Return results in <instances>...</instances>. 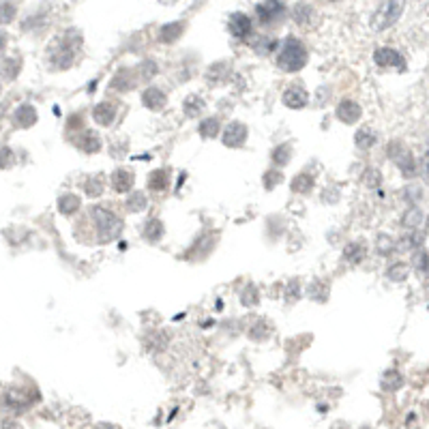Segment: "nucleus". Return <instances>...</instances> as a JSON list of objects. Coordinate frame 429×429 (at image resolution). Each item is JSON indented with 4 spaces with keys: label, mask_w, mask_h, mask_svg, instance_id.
Wrapping results in <instances>:
<instances>
[{
    "label": "nucleus",
    "mask_w": 429,
    "mask_h": 429,
    "mask_svg": "<svg viewBox=\"0 0 429 429\" xmlns=\"http://www.w3.org/2000/svg\"><path fill=\"white\" fill-rule=\"evenodd\" d=\"M80 206H82V200H80L76 193H64V195H60V200H58V210H60V214H64V217H71V214H76V212L80 210Z\"/></svg>",
    "instance_id": "obj_19"
},
{
    "label": "nucleus",
    "mask_w": 429,
    "mask_h": 429,
    "mask_svg": "<svg viewBox=\"0 0 429 429\" xmlns=\"http://www.w3.org/2000/svg\"><path fill=\"white\" fill-rule=\"evenodd\" d=\"M421 222H423V212H421V210H418L416 206L408 208V210L404 212V217H401V224H404V228H412V230H416Z\"/></svg>",
    "instance_id": "obj_35"
},
{
    "label": "nucleus",
    "mask_w": 429,
    "mask_h": 429,
    "mask_svg": "<svg viewBox=\"0 0 429 429\" xmlns=\"http://www.w3.org/2000/svg\"><path fill=\"white\" fill-rule=\"evenodd\" d=\"M401 11H404V3H395V0L382 3V5L374 11V16H372V28L378 30V33L391 28V26L399 20Z\"/></svg>",
    "instance_id": "obj_4"
},
{
    "label": "nucleus",
    "mask_w": 429,
    "mask_h": 429,
    "mask_svg": "<svg viewBox=\"0 0 429 429\" xmlns=\"http://www.w3.org/2000/svg\"><path fill=\"white\" fill-rule=\"evenodd\" d=\"M423 245V236L418 234V232H410V234H406V236H401L399 239V243H397V249L399 251H410V249H418Z\"/></svg>",
    "instance_id": "obj_33"
},
{
    "label": "nucleus",
    "mask_w": 429,
    "mask_h": 429,
    "mask_svg": "<svg viewBox=\"0 0 429 429\" xmlns=\"http://www.w3.org/2000/svg\"><path fill=\"white\" fill-rule=\"evenodd\" d=\"M95 429H118L116 425H112V423H99Z\"/></svg>",
    "instance_id": "obj_52"
},
{
    "label": "nucleus",
    "mask_w": 429,
    "mask_h": 429,
    "mask_svg": "<svg viewBox=\"0 0 429 429\" xmlns=\"http://www.w3.org/2000/svg\"><path fill=\"white\" fill-rule=\"evenodd\" d=\"M20 67H22L20 58H5V60H3V78H5V80L18 78Z\"/></svg>",
    "instance_id": "obj_38"
},
{
    "label": "nucleus",
    "mask_w": 429,
    "mask_h": 429,
    "mask_svg": "<svg viewBox=\"0 0 429 429\" xmlns=\"http://www.w3.org/2000/svg\"><path fill=\"white\" fill-rule=\"evenodd\" d=\"M198 131H200V135H202L204 139H212V137H217V135H219V131H222L219 118H204V120L200 122Z\"/></svg>",
    "instance_id": "obj_27"
},
{
    "label": "nucleus",
    "mask_w": 429,
    "mask_h": 429,
    "mask_svg": "<svg viewBox=\"0 0 429 429\" xmlns=\"http://www.w3.org/2000/svg\"><path fill=\"white\" fill-rule=\"evenodd\" d=\"M142 103H144V108H149L151 112H161L168 103V97L161 88L149 86L144 93H142Z\"/></svg>",
    "instance_id": "obj_14"
},
{
    "label": "nucleus",
    "mask_w": 429,
    "mask_h": 429,
    "mask_svg": "<svg viewBox=\"0 0 429 429\" xmlns=\"http://www.w3.org/2000/svg\"><path fill=\"white\" fill-rule=\"evenodd\" d=\"M82 45V37L76 33V30H67L52 47H50V64L56 69V71H62V69H69L71 62H74V56L76 52L80 50Z\"/></svg>",
    "instance_id": "obj_2"
},
{
    "label": "nucleus",
    "mask_w": 429,
    "mask_h": 429,
    "mask_svg": "<svg viewBox=\"0 0 429 429\" xmlns=\"http://www.w3.org/2000/svg\"><path fill=\"white\" fill-rule=\"evenodd\" d=\"M164 234H166V228H164V224L159 219L153 217V219L147 222V226H144V239L149 243H159L164 239Z\"/></svg>",
    "instance_id": "obj_24"
},
{
    "label": "nucleus",
    "mask_w": 429,
    "mask_h": 429,
    "mask_svg": "<svg viewBox=\"0 0 429 429\" xmlns=\"http://www.w3.org/2000/svg\"><path fill=\"white\" fill-rule=\"evenodd\" d=\"M290 159H292V147L285 142V144H279V147H275V151H273V164L275 166H285V164H290Z\"/></svg>",
    "instance_id": "obj_32"
},
{
    "label": "nucleus",
    "mask_w": 429,
    "mask_h": 429,
    "mask_svg": "<svg viewBox=\"0 0 429 429\" xmlns=\"http://www.w3.org/2000/svg\"><path fill=\"white\" fill-rule=\"evenodd\" d=\"M258 301H260V294H258V288L256 285H245V290L241 292V303L245 305V307H253V305H258Z\"/></svg>",
    "instance_id": "obj_42"
},
{
    "label": "nucleus",
    "mask_w": 429,
    "mask_h": 429,
    "mask_svg": "<svg viewBox=\"0 0 429 429\" xmlns=\"http://www.w3.org/2000/svg\"><path fill=\"white\" fill-rule=\"evenodd\" d=\"M74 144L80 149V151H84L86 155H91V153H97L99 149H101V139H99V135L95 133V131H82L80 135H74Z\"/></svg>",
    "instance_id": "obj_15"
},
{
    "label": "nucleus",
    "mask_w": 429,
    "mask_h": 429,
    "mask_svg": "<svg viewBox=\"0 0 429 429\" xmlns=\"http://www.w3.org/2000/svg\"><path fill=\"white\" fill-rule=\"evenodd\" d=\"M125 206H127L129 212H142V210H144V208L149 206L147 193H142V191H133V193H129Z\"/></svg>",
    "instance_id": "obj_29"
},
{
    "label": "nucleus",
    "mask_w": 429,
    "mask_h": 429,
    "mask_svg": "<svg viewBox=\"0 0 429 429\" xmlns=\"http://www.w3.org/2000/svg\"><path fill=\"white\" fill-rule=\"evenodd\" d=\"M401 384H404V378H401V374L395 372V370L387 372V374L382 376V380H380V387H382L384 391H397Z\"/></svg>",
    "instance_id": "obj_34"
},
{
    "label": "nucleus",
    "mask_w": 429,
    "mask_h": 429,
    "mask_svg": "<svg viewBox=\"0 0 429 429\" xmlns=\"http://www.w3.org/2000/svg\"><path fill=\"white\" fill-rule=\"evenodd\" d=\"M228 28H230L232 37H236V39H249L253 35V22L247 13H232Z\"/></svg>",
    "instance_id": "obj_11"
},
{
    "label": "nucleus",
    "mask_w": 429,
    "mask_h": 429,
    "mask_svg": "<svg viewBox=\"0 0 429 429\" xmlns=\"http://www.w3.org/2000/svg\"><path fill=\"white\" fill-rule=\"evenodd\" d=\"M314 189V176L307 172H301L299 176L292 178V191L294 193H309Z\"/></svg>",
    "instance_id": "obj_31"
},
{
    "label": "nucleus",
    "mask_w": 429,
    "mask_h": 429,
    "mask_svg": "<svg viewBox=\"0 0 429 429\" xmlns=\"http://www.w3.org/2000/svg\"><path fill=\"white\" fill-rule=\"evenodd\" d=\"M363 183H365V187H370V189H378L380 183H382V174H380V170L370 168V170L363 174Z\"/></svg>",
    "instance_id": "obj_44"
},
{
    "label": "nucleus",
    "mask_w": 429,
    "mask_h": 429,
    "mask_svg": "<svg viewBox=\"0 0 429 429\" xmlns=\"http://www.w3.org/2000/svg\"><path fill=\"white\" fill-rule=\"evenodd\" d=\"M395 247H397V243L389 234H378V239H376V251L380 256H391L395 251Z\"/></svg>",
    "instance_id": "obj_37"
},
{
    "label": "nucleus",
    "mask_w": 429,
    "mask_h": 429,
    "mask_svg": "<svg viewBox=\"0 0 429 429\" xmlns=\"http://www.w3.org/2000/svg\"><path fill=\"white\" fill-rule=\"evenodd\" d=\"M37 401H39L37 389H7L5 391V408H9L11 412L20 414Z\"/></svg>",
    "instance_id": "obj_5"
},
{
    "label": "nucleus",
    "mask_w": 429,
    "mask_h": 429,
    "mask_svg": "<svg viewBox=\"0 0 429 429\" xmlns=\"http://www.w3.org/2000/svg\"><path fill=\"white\" fill-rule=\"evenodd\" d=\"M412 264H414L416 270L427 273V270H429V253H425V251H416L414 258H412Z\"/></svg>",
    "instance_id": "obj_45"
},
{
    "label": "nucleus",
    "mask_w": 429,
    "mask_h": 429,
    "mask_svg": "<svg viewBox=\"0 0 429 429\" xmlns=\"http://www.w3.org/2000/svg\"><path fill=\"white\" fill-rule=\"evenodd\" d=\"M105 189V178L103 174H93L84 181V193L88 198H99Z\"/></svg>",
    "instance_id": "obj_23"
},
{
    "label": "nucleus",
    "mask_w": 429,
    "mask_h": 429,
    "mask_svg": "<svg viewBox=\"0 0 429 429\" xmlns=\"http://www.w3.org/2000/svg\"><path fill=\"white\" fill-rule=\"evenodd\" d=\"M133 84H135V80L129 76V71H120V74L112 80V88H116V91H131Z\"/></svg>",
    "instance_id": "obj_40"
},
{
    "label": "nucleus",
    "mask_w": 429,
    "mask_h": 429,
    "mask_svg": "<svg viewBox=\"0 0 429 429\" xmlns=\"http://www.w3.org/2000/svg\"><path fill=\"white\" fill-rule=\"evenodd\" d=\"M427 232H429V219H427Z\"/></svg>",
    "instance_id": "obj_53"
},
{
    "label": "nucleus",
    "mask_w": 429,
    "mask_h": 429,
    "mask_svg": "<svg viewBox=\"0 0 429 429\" xmlns=\"http://www.w3.org/2000/svg\"><path fill=\"white\" fill-rule=\"evenodd\" d=\"M408 275H410V266L404 264V262H397L387 270V277L391 281H404V279H408Z\"/></svg>",
    "instance_id": "obj_39"
},
{
    "label": "nucleus",
    "mask_w": 429,
    "mask_h": 429,
    "mask_svg": "<svg viewBox=\"0 0 429 429\" xmlns=\"http://www.w3.org/2000/svg\"><path fill=\"white\" fill-rule=\"evenodd\" d=\"M314 16H316V9L309 3H297L292 7V20L299 26H309L311 20H314Z\"/></svg>",
    "instance_id": "obj_18"
},
{
    "label": "nucleus",
    "mask_w": 429,
    "mask_h": 429,
    "mask_svg": "<svg viewBox=\"0 0 429 429\" xmlns=\"http://www.w3.org/2000/svg\"><path fill=\"white\" fill-rule=\"evenodd\" d=\"M374 62L380 69H397V71H406V60L404 56L393 50V47H378L374 52Z\"/></svg>",
    "instance_id": "obj_8"
},
{
    "label": "nucleus",
    "mask_w": 429,
    "mask_h": 429,
    "mask_svg": "<svg viewBox=\"0 0 429 429\" xmlns=\"http://www.w3.org/2000/svg\"><path fill=\"white\" fill-rule=\"evenodd\" d=\"M367 258V247L363 243H348L343 247V260L350 264H361Z\"/></svg>",
    "instance_id": "obj_20"
},
{
    "label": "nucleus",
    "mask_w": 429,
    "mask_h": 429,
    "mask_svg": "<svg viewBox=\"0 0 429 429\" xmlns=\"http://www.w3.org/2000/svg\"><path fill=\"white\" fill-rule=\"evenodd\" d=\"M116 114H118L116 103H112V101H101V103H97L95 110H93V120H95L97 125H101V127H110V125L116 120Z\"/></svg>",
    "instance_id": "obj_13"
},
{
    "label": "nucleus",
    "mask_w": 429,
    "mask_h": 429,
    "mask_svg": "<svg viewBox=\"0 0 429 429\" xmlns=\"http://www.w3.org/2000/svg\"><path fill=\"white\" fill-rule=\"evenodd\" d=\"M354 142H356V147H359L361 151H370V149H374V147H376V142H378V133H374L372 129L363 127V129L356 131Z\"/></svg>",
    "instance_id": "obj_21"
},
{
    "label": "nucleus",
    "mask_w": 429,
    "mask_h": 429,
    "mask_svg": "<svg viewBox=\"0 0 429 429\" xmlns=\"http://www.w3.org/2000/svg\"><path fill=\"white\" fill-rule=\"evenodd\" d=\"M404 198H406L408 202H414V200H418V198H421V191H418V187H406V191H404Z\"/></svg>",
    "instance_id": "obj_50"
},
{
    "label": "nucleus",
    "mask_w": 429,
    "mask_h": 429,
    "mask_svg": "<svg viewBox=\"0 0 429 429\" xmlns=\"http://www.w3.org/2000/svg\"><path fill=\"white\" fill-rule=\"evenodd\" d=\"M389 155H391V159L395 161V166L401 170V174H404L406 178H412V176L416 174L414 157H412V153L406 151L401 144H391V147H389Z\"/></svg>",
    "instance_id": "obj_7"
},
{
    "label": "nucleus",
    "mask_w": 429,
    "mask_h": 429,
    "mask_svg": "<svg viewBox=\"0 0 429 429\" xmlns=\"http://www.w3.org/2000/svg\"><path fill=\"white\" fill-rule=\"evenodd\" d=\"M222 142H224L228 149H241V147H245V142H247V127L243 122H236V120L230 122L224 129Z\"/></svg>",
    "instance_id": "obj_9"
},
{
    "label": "nucleus",
    "mask_w": 429,
    "mask_h": 429,
    "mask_svg": "<svg viewBox=\"0 0 429 429\" xmlns=\"http://www.w3.org/2000/svg\"><path fill=\"white\" fill-rule=\"evenodd\" d=\"M183 110H185V116L189 118H198L204 110V101L198 97V95H189L183 103Z\"/></svg>",
    "instance_id": "obj_30"
},
{
    "label": "nucleus",
    "mask_w": 429,
    "mask_h": 429,
    "mask_svg": "<svg viewBox=\"0 0 429 429\" xmlns=\"http://www.w3.org/2000/svg\"><path fill=\"white\" fill-rule=\"evenodd\" d=\"M183 30H185L183 22H172V24H166V26L159 30V39H161L164 43H174V41H178V39H181Z\"/></svg>",
    "instance_id": "obj_26"
},
{
    "label": "nucleus",
    "mask_w": 429,
    "mask_h": 429,
    "mask_svg": "<svg viewBox=\"0 0 429 429\" xmlns=\"http://www.w3.org/2000/svg\"><path fill=\"white\" fill-rule=\"evenodd\" d=\"M256 13H258V22L262 26H273L285 16V5L279 3V0H266V3L256 5Z\"/></svg>",
    "instance_id": "obj_6"
},
{
    "label": "nucleus",
    "mask_w": 429,
    "mask_h": 429,
    "mask_svg": "<svg viewBox=\"0 0 429 429\" xmlns=\"http://www.w3.org/2000/svg\"><path fill=\"white\" fill-rule=\"evenodd\" d=\"M11 155H13L11 149L5 147V149H3V166H5V168H9V164H11Z\"/></svg>",
    "instance_id": "obj_51"
},
{
    "label": "nucleus",
    "mask_w": 429,
    "mask_h": 429,
    "mask_svg": "<svg viewBox=\"0 0 429 429\" xmlns=\"http://www.w3.org/2000/svg\"><path fill=\"white\" fill-rule=\"evenodd\" d=\"M281 181H283V174L277 172V170H270V172L264 174V187H266V189H273V187L279 185Z\"/></svg>",
    "instance_id": "obj_47"
},
{
    "label": "nucleus",
    "mask_w": 429,
    "mask_h": 429,
    "mask_svg": "<svg viewBox=\"0 0 429 429\" xmlns=\"http://www.w3.org/2000/svg\"><path fill=\"white\" fill-rule=\"evenodd\" d=\"M91 219L95 224L99 243H110V241L118 239L120 232H122V219L118 217L116 212H112L110 208L93 206L91 208Z\"/></svg>",
    "instance_id": "obj_3"
},
{
    "label": "nucleus",
    "mask_w": 429,
    "mask_h": 429,
    "mask_svg": "<svg viewBox=\"0 0 429 429\" xmlns=\"http://www.w3.org/2000/svg\"><path fill=\"white\" fill-rule=\"evenodd\" d=\"M307 292H309L311 299L324 303V301L328 299V285H324L322 281H314V283L309 285V288H307Z\"/></svg>",
    "instance_id": "obj_41"
},
{
    "label": "nucleus",
    "mask_w": 429,
    "mask_h": 429,
    "mask_svg": "<svg viewBox=\"0 0 429 429\" xmlns=\"http://www.w3.org/2000/svg\"><path fill=\"white\" fill-rule=\"evenodd\" d=\"M283 105L285 108H292V110H301L309 103V93L301 86V84H292L290 88L283 91V97H281Z\"/></svg>",
    "instance_id": "obj_10"
},
{
    "label": "nucleus",
    "mask_w": 429,
    "mask_h": 429,
    "mask_svg": "<svg viewBox=\"0 0 429 429\" xmlns=\"http://www.w3.org/2000/svg\"><path fill=\"white\" fill-rule=\"evenodd\" d=\"M335 114H337V118H339L341 122H345V125H354V122H359L363 110H361V105L356 103V101H352V99H343V101H339Z\"/></svg>",
    "instance_id": "obj_12"
},
{
    "label": "nucleus",
    "mask_w": 429,
    "mask_h": 429,
    "mask_svg": "<svg viewBox=\"0 0 429 429\" xmlns=\"http://www.w3.org/2000/svg\"><path fill=\"white\" fill-rule=\"evenodd\" d=\"M153 76H157V62H155V60H142V62L137 64V78L144 80V82H149Z\"/></svg>",
    "instance_id": "obj_36"
},
{
    "label": "nucleus",
    "mask_w": 429,
    "mask_h": 429,
    "mask_svg": "<svg viewBox=\"0 0 429 429\" xmlns=\"http://www.w3.org/2000/svg\"><path fill=\"white\" fill-rule=\"evenodd\" d=\"M421 174L425 178V183L429 185V144L425 149V155H423V164H421Z\"/></svg>",
    "instance_id": "obj_48"
},
{
    "label": "nucleus",
    "mask_w": 429,
    "mask_h": 429,
    "mask_svg": "<svg viewBox=\"0 0 429 429\" xmlns=\"http://www.w3.org/2000/svg\"><path fill=\"white\" fill-rule=\"evenodd\" d=\"M279 41L275 39V37H270V35H262V37H258L256 41H253V50H256V54H262V56H266V54H273V52H279Z\"/></svg>",
    "instance_id": "obj_22"
},
{
    "label": "nucleus",
    "mask_w": 429,
    "mask_h": 429,
    "mask_svg": "<svg viewBox=\"0 0 429 429\" xmlns=\"http://www.w3.org/2000/svg\"><path fill=\"white\" fill-rule=\"evenodd\" d=\"M301 297V292H299V281L294 279L290 285H288V301H297Z\"/></svg>",
    "instance_id": "obj_49"
},
{
    "label": "nucleus",
    "mask_w": 429,
    "mask_h": 429,
    "mask_svg": "<svg viewBox=\"0 0 429 429\" xmlns=\"http://www.w3.org/2000/svg\"><path fill=\"white\" fill-rule=\"evenodd\" d=\"M170 187V172L168 170H155L149 176V189L153 191H166Z\"/></svg>",
    "instance_id": "obj_28"
},
{
    "label": "nucleus",
    "mask_w": 429,
    "mask_h": 429,
    "mask_svg": "<svg viewBox=\"0 0 429 429\" xmlns=\"http://www.w3.org/2000/svg\"><path fill=\"white\" fill-rule=\"evenodd\" d=\"M133 172L127 170V168H118L114 174H112V189L116 193H129L133 189Z\"/></svg>",
    "instance_id": "obj_16"
},
{
    "label": "nucleus",
    "mask_w": 429,
    "mask_h": 429,
    "mask_svg": "<svg viewBox=\"0 0 429 429\" xmlns=\"http://www.w3.org/2000/svg\"><path fill=\"white\" fill-rule=\"evenodd\" d=\"M268 335H270V326H268L264 320H258V322L251 326V331H249V337H251L253 341H264Z\"/></svg>",
    "instance_id": "obj_43"
},
{
    "label": "nucleus",
    "mask_w": 429,
    "mask_h": 429,
    "mask_svg": "<svg viewBox=\"0 0 429 429\" xmlns=\"http://www.w3.org/2000/svg\"><path fill=\"white\" fill-rule=\"evenodd\" d=\"M37 110L30 105V103H22L18 110H16V114H13V122H16V127H22V129H28V127H33L35 122H37Z\"/></svg>",
    "instance_id": "obj_17"
},
{
    "label": "nucleus",
    "mask_w": 429,
    "mask_h": 429,
    "mask_svg": "<svg viewBox=\"0 0 429 429\" xmlns=\"http://www.w3.org/2000/svg\"><path fill=\"white\" fill-rule=\"evenodd\" d=\"M16 13H18V7L13 3H0V18H3L5 24H9Z\"/></svg>",
    "instance_id": "obj_46"
},
{
    "label": "nucleus",
    "mask_w": 429,
    "mask_h": 429,
    "mask_svg": "<svg viewBox=\"0 0 429 429\" xmlns=\"http://www.w3.org/2000/svg\"><path fill=\"white\" fill-rule=\"evenodd\" d=\"M228 69H230L228 62H214V64H210V67L206 69V80H208L210 84L224 82V78L228 76Z\"/></svg>",
    "instance_id": "obj_25"
},
{
    "label": "nucleus",
    "mask_w": 429,
    "mask_h": 429,
    "mask_svg": "<svg viewBox=\"0 0 429 429\" xmlns=\"http://www.w3.org/2000/svg\"><path fill=\"white\" fill-rule=\"evenodd\" d=\"M309 60V52L305 43L297 37H285L277 52V67L285 74H297Z\"/></svg>",
    "instance_id": "obj_1"
}]
</instances>
